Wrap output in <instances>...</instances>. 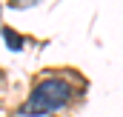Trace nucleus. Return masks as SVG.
Wrapping results in <instances>:
<instances>
[{"mask_svg":"<svg viewBox=\"0 0 123 117\" xmlns=\"http://www.w3.org/2000/svg\"><path fill=\"white\" fill-rule=\"evenodd\" d=\"M3 34H6V43H9V46H12L14 52H17V49L23 46V40H20V37H17V34H14V31H12V29H6V31H3Z\"/></svg>","mask_w":123,"mask_h":117,"instance_id":"2","label":"nucleus"},{"mask_svg":"<svg viewBox=\"0 0 123 117\" xmlns=\"http://www.w3.org/2000/svg\"><path fill=\"white\" fill-rule=\"evenodd\" d=\"M69 97H72V86L66 80L49 77V80L37 83V88L29 94V100L17 109V114L20 117H43L49 111H57L60 106H66Z\"/></svg>","mask_w":123,"mask_h":117,"instance_id":"1","label":"nucleus"}]
</instances>
